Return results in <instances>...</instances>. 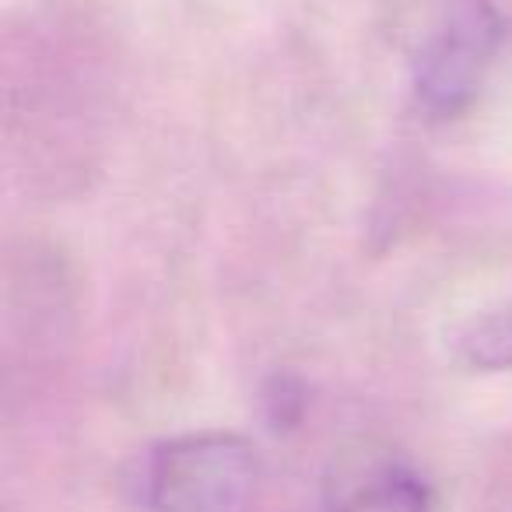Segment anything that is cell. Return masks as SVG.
<instances>
[{
  "label": "cell",
  "mask_w": 512,
  "mask_h": 512,
  "mask_svg": "<svg viewBox=\"0 0 512 512\" xmlns=\"http://www.w3.org/2000/svg\"><path fill=\"white\" fill-rule=\"evenodd\" d=\"M264 407L274 428H292L306 411V390L295 376H274L264 390Z\"/></svg>",
  "instance_id": "obj_5"
},
{
  "label": "cell",
  "mask_w": 512,
  "mask_h": 512,
  "mask_svg": "<svg viewBox=\"0 0 512 512\" xmlns=\"http://www.w3.org/2000/svg\"><path fill=\"white\" fill-rule=\"evenodd\" d=\"M502 43L491 0H442L414 53V92L435 116H456L477 99Z\"/></svg>",
  "instance_id": "obj_2"
},
{
  "label": "cell",
  "mask_w": 512,
  "mask_h": 512,
  "mask_svg": "<svg viewBox=\"0 0 512 512\" xmlns=\"http://www.w3.org/2000/svg\"><path fill=\"white\" fill-rule=\"evenodd\" d=\"M460 355L484 372L512 369V306L470 320L460 337Z\"/></svg>",
  "instance_id": "obj_4"
},
{
  "label": "cell",
  "mask_w": 512,
  "mask_h": 512,
  "mask_svg": "<svg viewBox=\"0 0 512 512\" xmlns=\"http://www.w3.org/2000/svg\"><path fill=\"white\" fill-rule=\"evenodd\" d=\"M260 481L264 463L242 435H179L151 456L148 505L151 512H249Z\"/></svg>",
  "instance_id": "obj_1"
},
{
  "label": "cell",
  "mask_w": 512,
  "mask_h": 512,
  "mask_svg": "<svg viewBox=\"0 0 512 512\" xmlns=\"http://www.w3.org/2000/svg\"><path fill=\"white\" fill-rule=\"evenodd\" d=\"M330 512H432V491L400 463H369L334 481Z\"/></svg>",
  "instance_id": "obj_3"
}]
</instances>
